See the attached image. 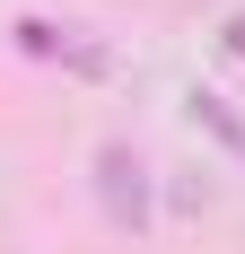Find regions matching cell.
I'll return each mask as SVG.
<instances>
[{"label":"cell","mask_w":245,"mask_h":254,"mask_svg":"<svg viewBox=\"0 0 245 254\" xmlns=\"http://www.w3.org/2000/svg\"><path fill=\"white\" fill-rule=\"evenodd\" d=\"M97 210H105V228L122 237H140L149 219H158V176H149V158L131 149V140H97Z\"/></svg>","instance_id":"1"},{"label":"cell","mask_w":245,"mask_h":254,"mask_svg":"<svg viewBox=\"0 0 245 254\" xmlns=\"http://www.w3.org/2000/svg\"><path fill=\"white\" fill-rule=\"evenodd\" d=\"M219 53H228V62H245V9H237V18L219 26Z\"/></svg>","instance_id":"4"},{"label":"cell","mask_w":245,"mask_h":254,"mask_svg":"<svg viewBox=\"0 0 245 254\" xmlns=\"http://www.w3.org/2000/svg\"><path fill=\"white\" fill-rule=\"evenodd\" d=\"M9 35H18V53H26V62H61V70H79V79H105V70H114V62H105V44H88V26L18 18Z\"/></svg>","instance_id":"2"},{"label":"cell","mask_w":245,"mask_h":254,"mask_svg":"<svg viewBox=\"0 0 245 254\" xmlns=\"http://www.w3.org/2000/svg\"><path fill=\"white\" fill-rule=\"evenodd\" d=\"M184 114H193V123H210V131H219V140H228V149L245 158V123H237V114H228V97H210V88H193V97H184Z\"/></svg>","instance_id":"3"}]
</instances>
